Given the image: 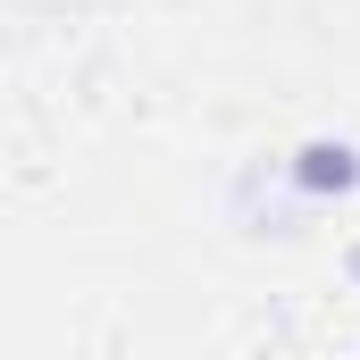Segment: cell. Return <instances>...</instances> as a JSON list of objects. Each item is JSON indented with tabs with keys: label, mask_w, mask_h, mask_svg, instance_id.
Returning a JSON list of instances; mask_svg holds the SVG:
<instances>
[{
	"label": "cell",
	"mask_w": 360,
	"mask_h": 360,
	"mask_svg": "<svg viewBox=\"0 0 360 360\" xmlns=\"http://www.w3.org/2000/svg\"><path fill=\"white\" fill-rule=\"evenodd\" d=\"M352 269H360V252H352Z\"/></svg>",
	"instance_id": "2"
},
{
	"label": "cell",
	"mask_w": 360,
	"mask_h": 360,
	"mask_svg": "<svg viewBox=\"0 0 360 360\" xmlns=\"http://www.w3.org/2000/svg\"><path fill=\"white\" fill-rule=\"evenodd\" d=\"M352 176H360V160L344 143H310V151H302V184H310V193H344Z\"/></svg>",
	"instance_id": "1"
}]
</instances>
